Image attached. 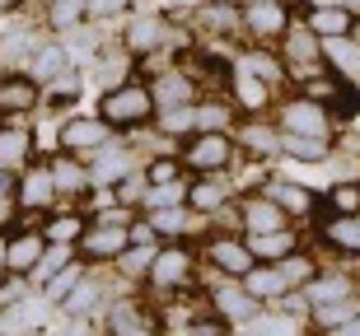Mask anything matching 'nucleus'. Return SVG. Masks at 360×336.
<instances>
[{"mask_svg": "<svg viewBox=\"0 0 360 336\" xmlns=\"http://www.w3.org/2000/svg\"><path fill=\"white\" fill-rule=\"evenodd\" d=\"M98 117H103L112 131H141L146 121H155V98H150V84L146 80H122V84H112V89H103Z\"/></svg>", "mask_w": 360, "mask_h": 336, "instance_id": "1", "label": "nucleus"}, {"mask_svg": "<svg viewBox=\"0 0 360 336\" xmlns=\"http://www.w3.org/2000/svg\"><path fill=\"white\" fill-rule=\"evenodd\" d=\"M127 224H131V210H103V215L84 220L80 238H75V253L84 257V262H117V253L127 248Z\"/></svg>", "mask_w": 360, "mask_h": 336, "instance_id": "2", "label": "nucleus"}, {"mask_svg": "<svg viewBox=\"0 0 360 336\" xmlns=\"http://www.w3.org/2000/svg\"><path fill=\"white\" fill-rule=\"evenodd\" d=\"M276 56L285 61V75L290 80H319V75H333L328 70V61H323V38H314L300 19H295L290 28H285V38L276 42Z\"/></svg>", "mask_w": 360, "mask_h": 336, "instance_id": "3", "label": "nucleus"}, {"mask_svg": "<svg viewBox=\"0 0 360 336\" xmlns=\"http://www.w3.org/2000/svg\"><path fill=\"white\" fill-rule=\"evenodd\" d=\"M178 159L187 173H229V163L239 159V145L225 131H192L178 149Z\"/></svg>", "mask_w": 360, "mask_h": 336, "instance_id": "4", "label": "nucleus"}, {"mask_svg": "<svg viewBox=\"0 0 360 336\" xmlns=\"http://www.w3.org/2000/svg\"><path fill=\"white\" fill-rule=\"evenodd\" d=\"M178 42H183V33H174L169 14H136L131 24H127V33H122V52L131 56V61H146V56L169 52Z\"/></svg>", "mask_w": 360, "mask_h": 336, "instance_id": "5", "label": "nucleus"}, {"mask_svg": "<svg viewBox=\"0 0 360 336\" xmlns=\"http://www.w3.org/2000/svg\"><path fill=\"white\" fill-rule=\"evenodd\" d=\"M112 126H108L98 112H75V117L61 121V131H56V145L66 149V154H75V159H94L98 149L112 140Z\"/></svg>", "mask_w": 360, "mask_h": 336, "instance_id": "6", "label": "nucleus"}, {"mask_svg": "<svg viewBox=\"0 0 360 336\" xmlns=\"http://www.w3.org/2000/svg\"><path fill=\"white\" fill-rule=\"evenodd\" d=\"M276 131L281 135H319V140H333V121H328V108L314 103V98H285L276 108Z\"/></svg>", "mask_w": 360, "mask_h": 336, "instance_id": "7", "label": "nucleus"}, {"mask_svg": "<svg viewBox=\"0 0 360 336\" xmlns=\"http://www.w3.org/2000/svg\"><path fill=\"white\" fill-rule=\"evenodd\" d=\"M192 253H187L183 243H160L155 248V262H150V271H146V285L150 290H164V295H174V290H183L187 281H192Z\"/></svg>", "mask_w": 360, "mask_h": 336, "instance_id": "8", "label": "nucleus"}, {"mask_svg": "<svg viewBox=\"0 0 360 336\" xmlns=\"http://www.w3.org/2000/svg\"><path fill=\"white\" fill-rule=\"evenodd\" d=\"M14 206L19 215H42L56 206V187H52V173H47V159L42 163H28L19 182H14Z\"/></svg>", "mask_w": 360, "mask_h": 336, "instance_id": "9", "label": "nucleus"}, {"mask_svg": "<svg viewBox=\"0 0 360 336\" xmlns=\"http://www.w3.org/2000/svg\"><path fill=\"white\" fill-rule=\"evenodd\" d=\"M225 84H229V103H234V112H243V117H262V112L271 108V94H276L271 84H262L253 70H243L239 61L229 66Z\"/></svg>", "mask_w": 360, "mask_h": 336, "instance_id": "10", "label": "nucleus"}, {"mask_svg": "<svg viewBox=\"0 0 360 336\" xmlns=\"http://www.w3.org/2000/svg\"><path fill=\"white\" fill-rule=\"evenodd\" d=\"M42 248H47V238H42L33 224L10 229V238H5V248H0V267H5V276H19V281H24L28 271H33V262L42 257Z\"/></svg>", "mask_w": 360, "mask_h": 336, "instance_id": "11", "label": "nucleus"}, {"mask_svg": "<svg viewBox=\"0 0 360 336\" xmlns=\"http://www.w3.org/2000/svg\"><path fill=\"white\" fill-rule=\"evenodd\" d=\"M295 24V14L285 0H262V5H243V28L253 33L257 42H271L276 47L285 38V28Z\"/></svg>", "mask_w": 360, "mask_h": 336, "instance_id": "12", "label": "nucleus"}, {"mask_svg": "<svg viewBox=\"0 0 360 336\" xmlns=\"http://www.w3.org/2000/svg\"><path fill=\"white\" fill-rule=\"evenodd\" d=\"M38 103H42V84L28 70L0 75V117H28V112H38Z\"/></svg>", "mask_w": 360, "mask_h": 336, "instance_id": "13", "label": "nucleus"}, {"mask_svg": "<svg viewBox=\"0 0 360 336\" xmlns=\"http://www.w3.org/2000/svg\"><path fill=\"white\" fill-rule=\"evenodd\" d=\"M262 196H271V201H276L290 220H295V215H314L319 224L328 220V206H323V196H319V191H309V187H300V182H285V177H276V182H267V187H262Z\"/></svg>", "mask_w": 360, "mask_h": 336, "instance_id": "14", "label": "nucleus"}, {"mask_svg": "<svg viewBox=\"0 0 360 336\" xmlns=\"http://www.w3.org/2000/svg\"><path fill=\"white\" fill-rule=\"evenodd\" d=\"M206 267H215L225 281H243L248 267H253V253H248V243H243V238L215 234V238L206 243Z\"/></svg>", "mask_w": 360, "mask_h": 336, "instance_id": "15", "label": "nucleus"}, {"mask_svg": "<svg viewBox=\"0 0 360 336\" xmlns=\"http://www.w3.org/2000/svg\"><path fill=\"white\" fill-rule=\"evenodd\" d=\"M150 98H155V108H192L201 98V89L183 66H174V70H160L150 80Z\"/></svg>", "mask_w": 360, "mask_h": 336, "instance_id": "16", "label": "nucleus"}, {"mask_svg": "<svg viewBox=\"0 0 360 336\" xmlns=\"http://www.w3.org/2000/svg\"><path fill=\"white\" fill-rule=\"evenodd\" d=\"M47 173H52V187L56 196H89L94 191V177H89V163L75 159V154H66V149H56L52 159H47Z\"/></svg>", "mask_w": 360, "mask_h": 336, "instance_id": "17", "label": "nucleus"}, {"mask_svg": "<svg viewBox=\"0 0 360 336\" xmlns=\"http://www.w3.org/2000/svg\"><path fill=\"white\" fill-rule=\"evenodd\" d=\"M295 19L314 38H347V33H356V10H347V5H304Z\"/></svg>", "mask_w": 360, "mask_h": 336, "instance_id": "18", "label": "nucleus"}, {"mask_svg": "<svg viewBox=\"0 0 360 336\" xmlns=\"http://www.w3.org/2000/svg\"><path fill=\"white\" fill-rule=\"evenodd\" d=\"M234 201V187L225 182V173H197V182H187V210L197 215H220Z\"/></svg>", "mask_w": 360, "mask_h": 336, "instance_id": "19", "label": "nucleus"}, {"mask_svg": "<svg viewBox=\"0 0 360 336\" xmlns=\"http://www.w3.org/2000/svg\"><path fill=\"white\" fill-rule=\"evenodd\" d=\"M211 313H220V318H225V323L234 327V323H253L257 313H262V304H257V299L248 295L243 285L220 281V285L211 290Z\"/></svg>", "mask_w": 360, "mask_h": 336, "instance_id": "20", "label": "nucleus"}, {"mask_svg": "<svg viewBox=\"0 0 360 336\" xmlns=\"http://www.w3.org/2000/svg\"><path fill=\"white\" fill-rule=\"evenodd\" d=\"M192 24H197L206 38H229V33L243 28V10L234 0H201L197 10H192Z\"/></svg>", "mask_w": 360, "mask_h": 336, "instance_id": "21", "label": "nucleus"}, {"mask_svg": "<svg viewBox=\"0 0 360 336\" xmlns=\"http://www.w3.org/2000/svg\"><path fill=\"white\" fill-rule=\"evenodd\" d=\"M285 224H290V215L271 196H262V191L239 201V229L243 234H271V229H285Z\"/></svg>", "mask_w": 360, "mask_h": 336, "instance_id": "22", "label": "nucleus"}, {"mask_svg": "<svg viewBox=\"0 0 360 336\" xmlns=\"http://www.w3.org/2000/svg\"><path fill=\"white\" fill-rule=\"evenodd\" d=\"M103 323H108V336H155V323L150 313L131 299H112L103 309Z\"/></svg>", "mask_w": 360, "mask_h": 336, "instance_id": "23", "label": "nucleus"}, {"mask_svg": "<svg viewBox=\"0 0 360 336\" xmlns=\"http://www.w3.org/2000/svg\"><path fill=\"white\" fill-rule=\"evenodd\" d=\"M136 168V159H131V145H122V140H108L98 154H94V163H89V177H94V187H112L117 177H127Z\"/></svg>", "mask_w": 360, "mask_h": 336, "instance_id": "24", "label": "nucleus"}, {"mask_svg": "<svg viewBox=\"0 0 360 336\" xmlns=\"http://www.w3.org/2000/svg\"><path fill=\"white\" fill-rule=\"evenodd\" d=\"M300 299H304L309 309L314 304H337V299H356V281H351L347 271H323V276L300 285Z\"/></svg>", "mask_w": 360, "mask_h": 336, "instance_id": "25", "label": "nucleus"}, {"mask_svg": "<svg viewBox=\"0 0 360 336\" xmlns=\"http://www.w3.org/2000/svg\"><path fill=\"white\" fill-rule=\"evenodd\" d=\"M234 145L243 149V154H253V159H271V154H281V131H271L262 117H248L243 126H234Z\"/></svg>", "mask_w": 360, "mask_h": 336, "instance_id": "26", "label": "nucleus"}, {"mask_svg": "<svg viewBox=\"0 0 360 336\" xmlns=\"http://www.w3.org/2000/svg\"><path fill=\"white\" fill-rule=\"evenodd\" d=\"M70 66H75V61H70L66 42H52V38H42V42H38V52L28 56V75H33L38 84H52V80H61V75H66Z\"/></svg>", "mask_w": 360, "mask_h": 336, "instance_id": "27", "label": "nucleus"}, {"mask_svg": "<svg viewBox=\"0 0 360 336\" xmlns=\"http://www.w3.org/2000/svg\"><path fill=\"white\" fill-rule=\"evenodd\" d=\"M323 61L337 80H360V38L347 33V38H323Z\"/></svg>", "mask_w": 360, "mask_h": 336, "instance_id": "28", "label": "nucleus"}, {"mask_svg": "<svg viewBox=\"0 0 360 336\" xmlns=\"http://www.w3.org/2000/svg\"><path fill=\"white\" fill-rule=\"evenodd\" d=\"M239 285L257 299V304H276V299L290 295V285H285V276L276 271V262H253V267H248V276H243Z\"/></svg>", "mask_w": 360, "mask_h": 336, "instance_id": "29", "label": "nucleus"}, {"mask_svg": "<svg viewBox=\"0 0 360 336\" xmlns=\"http://www.w3.org/2000/svg\"><path fill=\"white\" fill-rule=\"evenodd\" d=\"M243 243H248L253 262H281L300 248V234H295V224H285V229H271V234H243Z\"/></svg>", "mask_w": 360, "mask_h": 336, "instance_id": "30", "label": "nucleus"}, {"mask_svg": "<svg viewBox=\"0 0 360 336\" xmlns=\"http://www.w3.org/2000/svg\"><path fill=\"white\" fill-rule=\"evenodd\" d=\"M28 163H33V131H24V126H0V168L24 173Z\"/></svg>", "mask_w": 360, "mask_h": 336, "instance_id": "31", "label": "nucleus"}, {"mask_svg": "<svg viewBox=\"0 0 360 336\" xmlns=\"http://www.w3.org/2000/svg\"><path fill=\"white\" fill-rule=\"evenodd\" d=\"M319 234L328 248H337V253H347V257H360V215H328L319 224Z\"/></svg>", "mask_w": 360, "mask_h": 336, "instance_id": "32", "label": "nucleus"}, {"mask_svg": "<svg viewBox=\"0 0 360 336\" xmlns=\"http://www.w3.org/2000/svg\"><path fill=\"white\" fill-rule=\"evenodd\" d=\"M239 66H243V70H253L257 80L271 84V89L290 80V75H285V61H281V56L271 52V47H262V42H257V47H248V52L239 56Z\"/></svg>", "mask_w": 360, "mask_h": 336, "instance_id": "33", "label": "nucleus"}, {"mask_svg": "<svg viewBox=\"0 0 360 336\" xmlns=\"http://www.w3.org/2000/svg\"><path fill=\"white\" fill-rule=\"evenodd\" d=\"M80 94H84V80L75 75V70H66L61 80L42 84V108H52V112H66V108H75V103H80Z\"/></svg>", "mask_w": 360, "mask_h": 336, "instance_id": "34", "label": "nucleus"}, {"mask_svg": "<svg viewBox=\"0 0 360 336\" xmlns=\"http://www.w3.org/2000/svg\"><path fill=\"white\" fill-rule=\"evenodd\" d=\"M70 262H75V248H70V243H47V248H42V257L33 262V271H28L24 281H28V285H47L56 271L70 267Z\"/></svg>", "mask_w": 360, "mask_h": 336, "instance_id": "35", "label": "nucleus"}, {"mask_svg": "<svg viewBox=\"0 0 360 336\" xmlns=\"http://www.w3.org/2000/svg\"><path fill=\"white\" fill-rule=\"evenodd\" d=\"M84 19H89V5L84 0H52V5H42V24L52 28V33H70Z\"/></svg>", "mask_w": 360, "mask_h": 336, "instance_id": "36", "label": "nucleus"}, {"mask_svg": "<svg viewBox=\"0 0 360 336\" xmlns=\"http://www.w3.org/2000/svg\"><path fill=\"white\" fill-rule=\"evenodd\" d=\"M192 112H197V131H234V103L225 98H197Z\"/></svg>", "mask_w": 360, "mask_h": 336, "instance_id": "37", "label": "nucleus"}, {"mask_svg": "<svg viewBox=\"0 0 360 336\" xmlns=\"http://www.w3.org/2000/svg\"><path fill=\"white\" fill-rule=\"evenodd\" d=\"M146 220H150V229H155L160 243H174L192 229L187 224V206H160V210H146Z\"/></svg>", "mask_w": 360, "mask_h": 336, "instance_id": "38", "label": "nucleus"}, {"mask_svg": "<svg viewBox=\"0 0 360 336\" xmlns=\"http://www.w3.org/2000/svg\"><path fill=\"white\" fill-rule=\"evenodd\" d=\"M98 299H103V285H98V281L89 276V271H84V281L75 285V290H70V295L61 299L56 309L66 313V318H84V313H94V309H98Z\"/></svg>", "mask_w": 360, "mask_h": 336, "instance_id": "39", "label": "nucleus"}, {"mask_svg": "<svg viewBox=\"0 0 360 336\" xmlns=\"http://www.w3.org/2000/svg\"><path fill=\"white\" fill-rule=\"evenodd\" d=\"M281 149L300 163H328L333 159V140H319V135H281Z\"/></svg>", "mask_w": 360, "mask_h": 336, "instance_id": "40", "label": "nucleus"}, {"mask_svg": "<svg viewBox=\"0 0 360 336\" xmlns=\"http://www.w3.org/2000/svg\"><path fill=\"white\" fill-rule=\"evenodd\" d=\"M155 126H160V135L187 140V135L197 131V112L192 108H155Z\"/></svg>", "mask_w": 360, "mask_h": 336, "instance_id": "41", "label": "nucleus"}, {"mask_svg": "<svg viewBox=\"0 0 360 336\" xmlns=\"http://www.w3.org/2000/svg\"><path fill=\"white\" fill-rule=\"evenodd\" d=\"M155 248H160V243H127V248L117 253V262H112V267H117L122 276H141V281H146L150 262H155Z\"/></svg>", "mask_w": 360, "mask_h": 336, "instance_id": "42", "label": "nucleus"}, {"mask_svg": "<svg viewBox=\"0 0 360 336\" xmlns=\"http://www.w3.org/2000/svg\"><path fill=\"white\" fill-rule=\"evenodd\" d=\"M146 187H150V182H146V173H136V168H131L127 177H117V182L108 187V196H112V201H117L122 210H136V206L146 201Z\"/></svg>", "mask_w": 360, "mask_h": 336, "instance_id": "43", "label": "nucleus"}, {"mask_svg": "<svg viewBox=\"0 0 360 336\" xmlns=\"http://www.w3.org/2000/svg\"><path fill=\"white\" fill-rule=\"evenodd\" d=\"M80 229H84V215H75V210H61V215H52L47 224H42V238H47V243H70V248H75Z\"/></svg>", "mask_w": 360, "mask_h": 336, "instance_id": "44", "label": "nucleus"}, {"mask_svg": "<svg viewBox=\"0 0 360 336\" xmlns=\"http://www.w3.org/2000/svg\"><path fill=\"white\" fill-rule=\"evenodd\" d=\"M276 271L285 276V285H290V290H300L304 281H314V276H319V267L309 262V253H304V248H295L290 257H281V262H276Z\"/></svg>", "mask_w": 360, "mask_h": 336, "instance_id": "45", "label": "nucleus"}, {"mask_svg": "<svg viewBox=\"0 0 360 336\" xmlns=\"http://www.w3.org/2000/svg\"><path fill=\"white\" fill-rule=\"evenodd\" d=\"M84 271H89L84 262H70V267H61V271L52 276V281L42 285V299H52V304H61V299H66L70 290H75V285L84 281Z\"/></svg>", "mask_w": 360, "mask_h": 336, "instance_id": "46", "label": "nucleus"}, {"mask_svg": "<svg viewBox=\"0 0 360 336\" xmlns=\"http://www.w3.org/2000/svg\"><path fill=\"white\" fill-rule=\"evenodd\" d=\"M323 206H328V215H360V182H337V187H328Z\"/></svg>", "mask_w": 360, "mask_h": 336, "instance_id": "47", "label": "nucleus"}, {"mask_svg": "<svg viewBox=\"0 0 360 336\" xmlns=\"http://www.w3.org/2000/svg\"><path fill=\"white\" fill-rule=\"evenodd\" d=\"M253 327H257L253 336H300V318H295V313H285V309H276V313H257Z\"/></svg>", "mask_w": 360, "mask_h": 336, "instance_id": "48", "label": "nucleus"}, {"mask_svg": "<svg viewBox=\"0 0 360 336\" xmlns=\"http://www.w3.org/2000/svg\"><path fill=\"white\" fill-rule=\"evenodd\" d=\"M146 210H160V206H187V177L178 182H160V187H146Z\"/></svg>", "mask_w": 360, "mask_h": 336, "instance_id": "49", "label": "nucleus"}, {"mask_svg": "<svg viewBox=\"0 0 360 336\" xmlns=\"http://www.w3.org/2000/svg\"><path fill=\"white\" fill-rule=\"evenodd\" d=\"M356 299H337V304H314V323L323 327V332H333V327H342L347 318H356Z\"/></svg>", "mask_w": 360, "mask_h": 336, "instance_id": "50", "label": "nucleus"}, {"mask_svg": "<svg viewBox=\"0 0 360 336\" xmlns=\"http://www.w3.org/2000/svg\"><path fill=\"white\" fill-rule=\"evenodd\" d=\"M187 168H183V159L178 154H155V159L146 163V182L150 187H160V182H178Z\"/></svg>", "mask_w": 360, "mask_h": 336, "instance_id": "51", "label": "nucleus"}, {"mask_svg": "<svg viewBox=\"0 0 360 336\" xmlns=\"http://www.w3.org/2000/svg\"><path fill=\"white\" fill-rule=\"evenodd\" d=\"M183 336H229V323L220 313H206V318H187Z\"/></svg>", "mask_w": 360, "mask_h": 336, "instance_id": "52", "label": "nucleus"}, {"mask_svg": "<svg viewBox=\"0 0 360 336\" xmlns=\"http://www.w3.org/2000/svg\"><path fill=\"white\" fill-rule=\"evenodd\" d=\"M89 5V19H112V14H122L131 0H84Z\"/></svg>", "mask_w": 360, "mask_h": 336, "instance_id": "53", "label": "nucleus"}, {"mask_svg": "<svg viewBox=\"0 0 360 336\" xmlns=\"http://www.w3.org/2000/svg\"><path fill=\"white\" fill-rule=\"evenodd\" d=\"M328 336H360V313H356V318H347L342 327H333Z\"/></svg>", "mask_w": 360, "mask_h": 336, "instance_id": "54", "label": "nucleus"}, {"mask_svg": "<svg viewBox=\"0 0 360 336\" xmlns=\"http://www.w3.org/2000/svg\"><path fill=\"white\" fill-rule=\"evenodd\" d=\"M14 182H19V173H10V168H0V196H14Z\"/></svg>", "mask_w": 360, "mask_h": 336, "instance_id": "55", "label": "nucleus"}, {"mask_svg": "<svg viewBox=\"0 0 360 336\" xmlns=\"http://www.w3.org/2000/svg\"><path fill=\"white\" fill-rule=\"evenodd\" d=\"M19 5H24V0H0V10H19Z\"/></svg>", "mask_w": 360, "mask_h": 336, "instance_id": "56", "label": "nucleus"}, {"mask_svg": "<svg viewBox=\"0 0 360 336\" xmlns=\"http://www.w3.org/2000/svg\"><path fill=\"white\" fill-rule=\"evenodd\" d=\"M234 5H239V10H243V5H262V0H234Z\"/></svg>", "mask_w": 360, "mask_h": 336, "instance_id": "57", "label": "nucleus"}, {"mask_svg": "<svg viewBox=\"0 0 360 336\" xmlns=\"http://www.w3.org/2000/svg\"><path fill=\"white\" fill-rule=\"evenodd\" d=\"M309 5H337V0H309Z\"/></svg>", "mask_w": 360, "mask_h": 336, "instance_id": "58", "label": "nucleus"}, {"mask_svg": "<svg viewBox=\"0 0 360 336\" xmlns=\"http://www.w3.org/2000/svg\"><path fill=\"white\" fill-rule=\"evenodd\" d=\"M183 5H192V10H197V5H201V0H183Z\"/></svg>", "mask_w": 360, "mask_h": 336, "instance_id": "59", "label": "nucleus"}, {"mask_svg": "<svg viewBox=\"0 0 360 336\" xmlns=\"http://www.w3.org/2000/svg\"><path fill=\"white\" fill-rule=\"evenodd\" d=\"M38 5H52V0H38Z\"/></svg>", "mask_w": 360, "mask_h": 336, "instance_id": "60", "label": "nucleus"}, {"mask_svg": "<svg viewBox=\"0 0 360 336\" xmlns=\"http://www.w3.org/2000/svg\"><path fill=\"white\" fill-rule=\"evenodd\" d=\"M229 336H234V332H229Z\"/></svg>", "mask_w": 360, "mask_h": 336, "instance_id": "61", "label": "nucleus"}]
</instances>
